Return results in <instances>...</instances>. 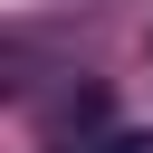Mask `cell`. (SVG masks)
<instances>
[{
	"instance_id": "6da1fadb",
	"label": "cell",
	"mask_w": 153,
	"mask_h": 153,
	"mask_svg": "<svg viewBox=\"0 0 153 153\" xmlns=\"http://www.w3.org/2000/svg\"><path fill=\"white\" fill-rule=\"evenodd\" d=\"M105 153H153V134H115V143H105Z\"/></svg>"
}]
</instances>
